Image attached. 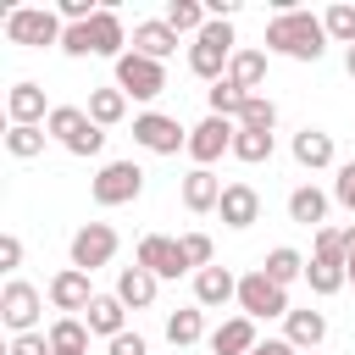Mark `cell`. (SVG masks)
<instances>
[{
	"mask_svg": "<svg viewBox=\"0 0 355 355\" xmlns=\"http://www.w3.org/2000/svg\"><path fill=\"white\" fill-rule=\"evenodd\" d=\"M155 288H161V277L144 272V266H122V277H116V300L128 311H150L155 305Z\"/></svg>",
	"mask_w": 355,
	"mask_h": 355,
	"instance_id": "cell-20",
	"label": "cell"
},
{
	"mask_svg": "<svg viewBox=\"0 0 355 355\" xmlns=\"http://www.w3.org/2000/svg\"><path fill=\"white\" fill-rule=\"evenodd\" d=\"M261 272H266L277 288H288V283H300V277H305V255H300L294 244H277V250L261 261Z\"/></svg>",
	"mask_w": 355,
	"mask_h": 355,
	"instance_id": "cell-30",
	"label": "cell"
},
{
	"mask_svg": "<svg viewBox=\"0 0 355 355\" xmlns=\"http://www.w3.org/2000/svg\"><path fill=\"white\" fill-rule=\"evenodd\" d=\"M233 161H272V133H250V128H239L233 133Z\"/></svg>",
	"mask_w": 355,
	"mask_h": 355,
	"instance_id": "cell-37",
	"label": "cell"
},
{
	"mask_svg": "<svg viewBox=\"0 0 355 355\" xmlns=\"http://www.w3.org/2000/svg\"><path fill=\"white\" fill-rule=\"evenodd\" d=\"M116 227L111 222H83L78 233H72V266L78 272H100V266H111V255H116Z\"/></svg>",
	"mask_w": 355,
	"mask_h": 355,
	"instance_id": "cell-9",
	"label": "cell"
},
{
	"mask_svg": "<svg viewBox=\"0 0 355 355\" xmlns=\"http://www.w3.org/2000/svg\"><path fill=\"white\" fill-rule=\"evenodd\" d=\"M116 89H122L128 100H155V94L166 89V67L150 61V55H139V50H128V55L116 61Z\"/></svg>",
	"mask_w": 355,
	"mask_h": 355,
	"instance_id": "cell-8",
	"label": "cell"
},
{
	"mask_svg": "<svg viewBox=\"0 0 355 355\" xmlns=\"http://www.w3.org/2000/svg\"><path fill=\"white\" fill-rule=\"evenodd\" d=\"M322 28H327V39H333V44H344V50H349V44H355V6H349V0L327 6V11H322Z\"/></svg>",
	"mask_w": 355,
	"mask_h": 355,
	"instance_id": "cell-34",
	"label": "cell"
},
{
	"mask_svg": "<svg viewBox=\"0 0 355 355\" xmlns=\"http://www.w3.org/2000/svg\"><path fill=\"white\" fill-rule=\"evenodd\" d=\"M0 266H6V272H17V266H22V239H17V233H6V239H0Z\"/></svg>",
	"mask_w": 355,
	"mask_h": 355,
	"instance_id": "cell-43",
	"label": "cell"
},
{
	"mask_svg": "<svg viewBox=\"0 0 355 355\" xmlns=\"http://www.w3.org/2000/svg\"><path fill=\"white\" fill-rule=\"evenodd\" d=\"M283 338H288L300 355H311V349L327 338V316H322V311H311V305H300V311H288V316H283Z\"/></svg>",
	"mask_w": 355,
	"mask_h": 355,
	"instance_id": "cell-16",
	"label": "cell"
},
{
	"mask_svg": "<svg viewBox=\"0 0 355 355\" xmlns=\"http://www.w3.org/2000/svg\"><path fill=\"white\" fill-rule=\"evenodd\" d=\"M44 128H6V155H17V161H33V155H44Z\"/></svg>",
	"mask_w": 355,
	"mask_h": 355,
	"instance_id": "cell-36",
	"label": "cell"
},
{
	"mask_svg": "<svg viewBox=\"0 0 355 355\" xmlns=\"http://www.w3.org/2000/svg\"><path fill=\"white\" fill-rule=\"evenodd\" d=\"M83 111H89L94 128H116V122L128 116V94H122L116 83H111V89H89V105H83Z\"/></svg>",
	"mask_w": 355,
	"mask_h": 355,
	"instance_id": "cell-27",
	"label": "cell"
},
{
	"mask_svg": "<svg viewBox=\"0 0 355 355\" xmlns=\"http://www.w3.org/2000/svg\"><path fill=\"white\" fill-rule=\"evenodd\" d=\"M83 322H89V333H100V338L111 344L116 333H128V305H122L116 294H94V305L83 311Z\"/></svg>",
	"mask_w": 355,
	"mask_h": 355,
	"instance_id": "cell-21",
	"label": "cell"
},
{
	"mask_svg": "<svg viewBox=\"0 0 355 355\" xmlns=\"http://www.w3.org/2000/svg\"><path fill=\"white\" fill-rule=\"evenodd\" d=\"M216 216H222L227 227H239V233H244V227H255V222H261V194H255L250 183H227V189H222Z\"/></svg>",
	"mask_w": 355,
	"mask_h": 355,
	"instance_id": "cell-14",
	"label": "cell"
},
{
	"mask_svg": "<svg viewBox=\"0 0 355 355\" xmlns=\"http://www.w3.org/2000/svg\"><path fill=\"white\" fill-rule=\"evenodd\" d=\"M239 128H250V133H272V128H277V105H272L266 94H250L244 111H239Z\"/></svg>",
	"mask_w": 355,
	"mask_h": 355,
	"instance_id": "cell-35",
	"label": "cell"
},
{
	"mask_svg": "<svg viewBox=\"0 0 355 355\" xmlns=\"http://www.w3.org/2000/svg\"><path fill=\"white\" fill-rule=\"evenodd\" d=\"M233 133H239V122H227V116H205L200 128H189V155H194V166H211V161L233 155Z\"/></svg>",
	"mask_w": 355,
	"mask_h": 355,
	"instance_id": "cell-10",
	"label": "cell"
},
{
	"mask_svg": "<svg viewBox=\"0 0 355 355\" xmlns=\"http://www.w3.org/2000/svg\"><path fill=\"white\" fill-rule=\"evenodd\" d=\"M50 305L61 311V316H78V311H89L94 305V288H89V272H78V266H61L55 277H50Z\"/></svg>",
	"mask_w": 355,
	"mask_h": 355,
	"instance_id": "cell-12",
	"label": "cell"
},
{
	"mask_svg": "<svg viewBox=\"0 0 355 355\" xmlns=\"http://www.w3.org/2000/svg\"><path fill=\"white\" fill-rule=\"evenodd\" d=\"M50 111L55 105H44V89L39 83H11V94H6V116H11V128H44L50 122Z\"/></svg>",
	"mask_w": 355,
	"mask_h": 355,
	"instance_id": "cell-13",
	"label": "cell"
},
{
	"mask_svg": "<svg viewBox=\"0 0 355 355\" xmlns=\"http://www.w3.org/2000/svg\"><path fill=\"white\" fill-rule=\"evenodd\" d=\"M133 144L150 150V155H178V150H189V128H178V116H166V111H139Z\"/></svg>",
	"mask_w": 355,
	"mask_h": 355,
	"instance_id": "cell-6",
	"label": "cell"
},
{
	"mask_svg": "<svg viewBox=\"0 0 355 355\" xmlns=\"http://www.w3.org/2000/svg\"><path fill=\"white\" fill-rule=\"evenodd\" d=\"M344 72H349V78H355V44H349V50H344Z\"/></svg>",
	"mask_w": 355,
	"mask_h": 355,
	"instance_id": "cell-46",
	"label": "cell"
},
{
	"mask_svg": "<svg viewBox=\"0 0 355 355\" xmlns=\"http://www.w3.org/2000/svg\"><path fill=\"white\" fill-rule=\"evenodd\" d=\"M266 50H272V55H288V61H322L327 28H322V17L300 11V6H283V11L266 22Z\"/></svg>",
	"mask_w": 355,
	"mask_h": 355,
	"instance_id": "cell-1",
	"label": "cell"
},
{
	"mask_svg": "<svg viewBox=\"0 0 355 355\" xmlns=\"http://www.w3.org/2000/svg\"><path fill=\"white\" fill-rule=\"evenodd\" d=\"M294 161H300L305 172L333 166V133H322V128H300V133H294Z\"/></svg>",
	"mask_w": 355,
	"mask_h": 355,
	"instance_id": "cell-23",
	"label": "cell"
},
{
	"mask_svg": "<svg viewBox=\"0 0 355 355\" xmlns=\"http://www.w3.org/2000/svg\"><path fill=\"white\" fill-rule=\"evenodd\" d=\"M311 355H316V349H311Z\"/></svg>",
	"mask_w": 355,
	"mask_h": 355,
	"instance_id": "cell-47",
	"label": "cell"
},
{
	"mask_svg": "<svg viewBox=\"0 0 355 355\" xmlns=\"http://www.w3.org/2000/svg\"><path fill=\"white\" fill-rule=\"evenodd\" d=\"M89 194H94V205H133L139 194H144V166L139 161H105L100 172H94V183H89Z\"/></svg>",
	"mask_w": 355,
	"mask_h": 355,
	"instance_id": "cell-4",
	"label": "cell"
},
{
	"mask_svg": "<svg viewBox=\"0 0 355 355\" xmlns=\"http://www.w3.org/2000/svg\"><path fill=\"white\" fill-rule=\"evenodd\" d=\"M39 311H44V294H39L33 283L11 277V283L0 288V322L11 327V338H22V333H39Z\"/></svg>",
	"mask_w": 355,
	"mask_h": 355,
	"instance_id": "cell-7",
	"label": "cell"
},
{
	"mask_svg": "<svg viewBox=\"0 0 355 355\" xmlns=\"http://www.w3.org/2000/svg\"><path fill=\"white\" fill-rule=\"evenodd\" d=\"M105 355H150V344H144L139 333H116V338L105 344Z\"/></svg>",
	"mask_w": 355,
	"mask_h": 355,
	"instance_id": "cell-42",
	"label": "cell"
},
{
	"mask_svg": "<svg viewBox=\"0 0 355 355\" xmlns=\"http://www.w3.org/2000/svg\"><path fill=\"white\" fill-rule=\"evenodd\" d=\"M288 222H300V227H327V194L316 189V183H300L294 194H288Z\"/></svg>",
	"mask_w": 355,
	"mask_h": 355,
	"instance_id": "cell-22",
	"label": "cell"
},
{
	"mask_svg": "<svg viewBox=\"0 0 355 355\" xmlns=\"http://www.w3.org/2000/svg\"><path fill=\"white\" fill-rule=\"evenodd\" d=\"M89 44H94V55H111V61H122L128 50V28H122V17L111 11V6H100V17L89 22Z\"/></svg>",
	"mask_w": 355,
	"mask_h": 355,
	"instance_id": "cell-19",
	"label": "cell"
},
{
	"mask_svg": "<svg viewBox=\"0 0 355 355\" xmlns=\"http://www.w3.org/2000/svg\"><path fill=\"white\" fill-rule=\"evenodd\" d=\"M200 338H205V311H200V305H183V311L166 316V344H172V349H189V344H200Z\"/></svg>",
	"mask_w": 355,
	"mask_h": 355,
	"instance_id": "cell-29",
	"label": "cell"
},
{
	"mask_svg": "<svg viewBox=\"0 0 355 355\" xmlns=\"http://www.w3.org/2000/svg\"><path fill=\"white\" fill-rule=\"evenodd\" d=\"M227 300H239V277H233L227 266L194 272V305H200V311H216V305H227Z\"/></svg>",
	"mask_w": 355,
	"mask_h": 355,
	"instance_id": "cell-15",
	"label": "cell"
},
{
	"mask_svg": "<svg viewBox=\"0 0 355 355\" xmlns=\"http://www.w3.org/2000/svg\"><path fill=\"white\" fill-rule=\"evenodd\" d=\"M239 39H233V22H205L189 44V72L205 78V83H222L227 78V61H233Z\"/></svg>",
	"mask_w": 355,
	"mask_h": 355,
	"instance_id": "cell-2",
	"label": "cell"
},
{
	"mask_svg": "<svg viewBox=\"0 0 355 355\" xmlns=\"http://www.w3.org/2000/svg\"><path fill=\"white\" fill-rule=\"evenodd\" d=\"M44 333H50V349L55 355H89V322L83 316H55Z\"/></svg>",
	"mask_w": 355,
	"mask_h": 355,
	"instance_id": "cell-25",
	"label": "cell"
},
{
	"mask_svg": "<svg viewBox=\"0 0 355 355\" xmlns=\"http://www.w3.org/2000/svg\"><path fill=\"white\" fill-rule=\"evenodd\" d=\"M133 266H144V272H155V277H183V272H189L183 244L166 239V233H144L139 250H133Z\"/></svg>",
	"mask_w": 355,
	"mask_h": 355,
	"instance_id": "cell-11",
	"label": "cell"
},
{
	"mask_svg": "<svg viewBox=\"0 0 355 355\" xmlns=\"http://www.w3.org/2000/svg\"><path fill=\"white\" fill-rule=\"evenodd\" d=\"M89 128H94V122H89V111H83V105H55V111H50V122H44V133H50V139H61L67 150H72Z\"/></svg>",
	"mask_w": 355,
	"mask_h": 355,
	"instance_id": "cell-28",
	"label": "cell"
},
{
	"mask_svg": "<svg viewBox=\"0 0 355 355\" xmlns=\"http://www.w3.org/2000/svg\"><path fill=\"white\" fill-rule=\"evenodd\" d=\"M61 33H67V22L50 6H11L6 11V39L22 44V50H44V44L61 50Z\"/></svg>",
	"mask_w": 355,
	"mask_h": 355,
	"instance_id": "cell-3",
	"label": "cell"
},
{
	"mask_svg": "<svg viewBox=\"0 0 355 355\" xmlns=\"http://www.w3.org/2000/svg\"><path fill=\"white\" fill-rule=\"evenodd\" d=\"M178 244H183V261H189V272H205V266H216V244H211V233H183Z\"/></svg>",
	"mask_w": 355,
	"mask_h": 355,
	"instance_id": "cell-38",
	"label": "cell"
},
{
	"mask_svg": "<svg viewBox=\"0 0 355 355\" xmlns=\"http://www.w3.org/2000/svg\"><path fill=\"white\" fill-rule=\"evenodd\" d=\"M305 283H311V294L327 300V294H338V288L349 283V272H344V261H316V255H311V261H305Z\"/></svg>",
	"mask_w": 355,
	"mask_h": 355,
	"instance_id": "cell-32",
	"label": "cell"
},
{
	"mask_svg": "<svg viewBox=\"0 0 355 355\" xmlns=\"http://www.w3.org/2000/svg\"><path fill=\"white\" fill-rule=\"evenodd\" d=\"M227 83H239L244 94H255L266 83V50H233L227 61Z\"/></svg>",
	"mask_w": 355,
	"mask_h": 355,
	"instance_id": "cell-26",
	"label": "cell"
},
{
	"mask_svg": "<svg viewBox=\"0 0 355 355\" xmlns=\"http://www.w3.org/2000/svg\"><path fill=\"white\" fill-rule=\"evenodd\" d=\"M161 22L183 39V33H200L205 22H211V11L200 6V0H166V11H161Z\"/></svg>",
	"mask_w": 355,
	"mask_h": 355,
	"instance_id": "cell-31",
	"label": "cell"
},
{
	"mask_svg": "<svg viewBox=\"0 0 355 355\" xmlns=\"http://www.w3.org/2000/svg\"><path fill=\"white\" fill-rule=\"evenodd\" d=\"M133 50L139 55H150V61H166L172 50H178V33L155 17V22H133Z\"/></svg>",
	"mask_w": 355,
	"mask_h": 355,
	"instance_id": "cell-24",
	"label": "cell"
},
{
	"mask_svg": "<svg viewBox=\"0 0 355 355\" xmlns=\"http://www.w3.org/2000/svg\"><path fill=\"white\" fill-rule=\"evenodd\" d=\"M349 244H344V227H316V261H344Z\"/></svg>",
	"mask_w": 355,
	"mask_h": 355,
	"instance_id": "cell-39",
	"label": "cell"
},
{
	"mask_svg": "<svg viewBox=\"0 0 355 355\" xmlns=\"http://www.w3.org/2000/svg\"><path fill=\"white\" fill-rule=\"evenodd\" d=\"M250 355H300V349H294L288 338H261V344H255Z\"/></svg>",
	"mask_w": 355,
	"mask_h": 355,
	"instance_id": "cell-44",
	"label": "cell"
},
{
	"mask_svg": "<svg viewBox=\"0 0 355 355\" xmlns=\"http://www.w3.org/2000/svg\"><path fill=\"white\" fill-rule=\"evenodd\" d=\"M333 200L355 216V161H344V166H338V178H333Z\"/></svg>",
	"mask_w": 355,
	"mask_h": 355,
	"instance_id": "cell-40",
	"label": "cell"
},
{
	"mask_svg": "<svg viewBox=\"0 0 355 355\" xmlns=\"http://www.w3.org/2000/svg\"><path fill=\"white\" fill-rule=\"evenodd\" d=\"M205 344H211V355H250L261 338H255V322L250 316H227L222 327H211Z\"/></svg>",
	"mask_w": 355,
	"mask_h": 355,
	"instance_id": "cell-18",
	"label": "cell"
},
{
	"mask_svg": "<svg viewBox=\"0 0 355 355\" xmlns=\"http://www.w3.org/2000/svg\"><path fill=\"white\" fill-rule=\"evenodd\" d=\"M11 355H55V349H50V333L39 327V333H22V338H11Z\"/></svg>",
	"mask_w": 355,
	"mask_h": 355,
	"instance_id": "cell-41",
	"label": "cell"
},
{
	"mask_svg": "<svg viewBox=\"0 0 355 355\" xmlns=\"http://www.w3.org/2000/svg\"><path fill=\"white\" fill-rule=\"evenodd\" d=\"M222 189H227V183H222L211 166H194V172L183 178V205H189L194 216H205V211H216V205H222Z\"/></svg>",
	"mask_w": 355,
	"mask_h": 355,
	"instance_id": "cell-17",
	"label": "cell"
},
{
	"mask_svg": "<svg viewBox=\"0 0 355 355\" xmlns=\"http://www.w3.org/2000/svg\"><path fill=\"white\" fill-rule=\"evenodd\" d=\"M344 244H349V255H344V272H349V283H355V222L344 227Z\"/></svg>",
	"mask_w": 355,
	"mask_h": 355,
	"instance_id": "cell-45",
	"label": "cell"
},
{
	"mask_svg": "<svg viewBox=\"0 0 355 355\" xmlns=\"http://www.w3.org/2000/svg\"><path fill=\"white\" fill-rule=\"evenodd\" d=\"M244 100H250V94H244L239 83H227V78L205 89V105H211V116H227V122H239V111H244Z\"/></svg>",
	"mask_w": 355,
	"mask_h": 355,
	"instance_id": "cell-33",
	"label": "cell"
},
{
	"mask_svg": "<svg viewBox=\"0 0 355 355\" xmlns=\"http://www.w3.org/2000/svg\"><path fill=\"white\" fill-rule=\"evenodd\" d=\"M288 311H294V305H288V288H277V283H272L261 266L239 277V316L266 322V316H288Z\"/></svg>",
	"mask_w": 355,
	"mask_h": 355,
	"instance_id": "cell-5",
	"label": "cell"
}]
</instances>
